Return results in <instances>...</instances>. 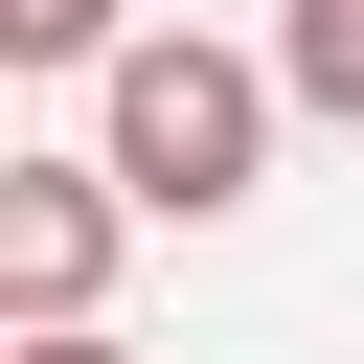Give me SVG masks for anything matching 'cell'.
Instances as JSON below:
<instances>
[{"label": "cell", "instance_id": "obj_4", "mask_svg": "<svg viewBox=\"0 0 364 364\" xmlns=\"http://www.w3.org/2000/svg\"><path fill=\"white\" fill-rule=\"evenodd\" d=\"M0 46H23V68H114L136 23H114V0H0Z\"/></svg>", "mask_w": 364, "mask_h": 364}, {"label": "cell", "instance_id": "obj_2", "mask_svg": "<svg viewBox=\"0 0 364 364\" xmlns=\"http://www.w3.org/2000/svg\"><path fill=\"white\" fill-rule=\"evenodd\" d=\"M114 159H0V296L23 318H91V273H114Z\"/></svg>", "mask_w": 364, "mask_h": 364}, {"label": "cell", "instance_id": "obj_5", "mask_svg": "<svg viewBox=\"0 0 364 364\" xmlns=\"http://www.w3.org/2000/svg\"><path fill=\"white\" fill-rule=\"evenodd\" d=\"M23 364H136V341H114V318H23Z\"/></svg>", "mask_w": 364, "mask_h": 364}, {"label": "cell", "instance_id": "obj_1", "mask_svg": "<svg viewBox=\"0 0 364 364\" xmlns=\"http://www.w3.org/2000/svg\"><path fill=\"white\" fill-rule=\"evenodd\" d=\"M273 91H296V68L136 23V46H114V182H136L159 228H228V205H250V159H273Z\"/></svg>", "mask_w": 364, "mask_h": 364}, {"label": "cell", "instance_id": "obj_3", "mask_svg": "<svg viewBox=\"0 0 364 364\" xmlns=\"http://www.w3.org/2000/svg\"><path fill=\"white\" fill-rule=\"evenodd\" d=\"M273 68H296V114L364 136V0H273Z\"/></svg>", "mask_w": 364, "mask_h": 364}]
</instances>
